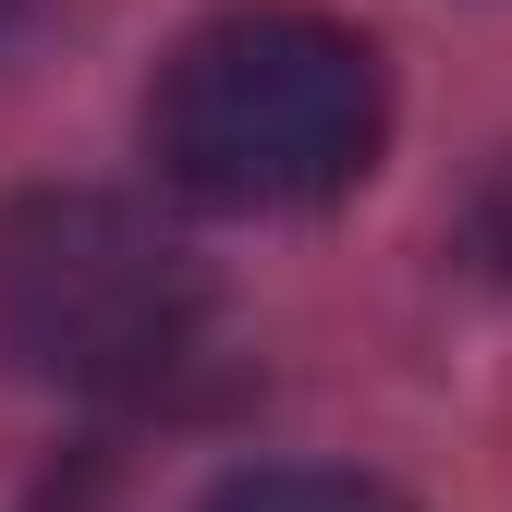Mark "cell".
<instances>
[{"label":"cell","instance_id":"obj_4","mask_svg":"<svg viewBox=\"0 0 512 512\" xmlns=\"http://www.w3.org/2000/svg\"><path fill=\"white\" fill-rule=\"evenodd\" d=\"M464 244H476V256H488V269L512 281V159H500V171L476 183V208H464Z\"/></svg>","mask_w":512,"mask_h":512},{"label":"cell","instance_id":"obj_2","mask_svg":"<svg viewBox=\"0 0 512 512\" xmlns=\"http://www.w3.org/2000/svg\"><path fill=\"white\" fill-rule=\"evenodd\" d=\"M208 281L122 196H25L0 208V366L74 403H122L196 354Z\"/></svg>","mask_w":512,"mask_h":512},{"label":"cell","instance_id":"obj_3","mask_svg":"<svg viewBox=\"0 0 512 512\" xmlns=\"http://www.w3.org/2000/svg\"><path fill=\"white\" fill-rule=\"evenodd\" d=\"M196 512H403V500L378 488V476H342V464H244Z\"/></svg>","mask_w":512,"mask_h":512},{"label":"cell","instance_id":"obj_1","mask_svg":"<svg viewBox=\"0 0 512 512\" xmlns=\"http://www.w3.org/2000/svg\"><path fill=\"white\" fill-rule=\"evenodd\" d=\"M391 135L378 49L330 13H220L171 49L147 98V147L196 208L269 220V208H330L366 183Z\"/></svg>","mask_w":512,"mask_h":512}]
</instances>
